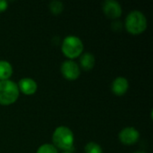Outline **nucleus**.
Masks as SVG:
<instances>
[{
	"mask_svg": "<svg viewBox=\"0 0 153 153\" xmlns=\"http://www.w3.org/2000/svg\"><path fill=\"white\" fill-rule=\"evenodd\" d=\"M19 97L18 85L10 81H0V104L11 105L14 103Z\"/></svg>",
	"mask_w": 153,
	"mask_h": 153,
	"instance_id": "nucleus-3",
	"label": "nucleus"
},
{
	"mask_svg": "<svg viewBox=\"0 0 153 153\" xmlns=\"http://www.w3.org/2000/svg\"><path fill=\"white\" fill-rule=\"evenodd\" d=\"M13 74V68L10 63L0 60V81L8 80Z\"/></svg>",
	"mask_w": 153,
	"mask_h": 153,
	"instance_id": "nucleus-11",
	"label": "nucleus"
},
{
	"mask_svg": "<svg viewBox=\"0 0 153 153\" xmlns=\"http://www.w3.org/2000/svg\"><path fill=\"white\" fill-rule=\"evenodd\" d=\"M128 81L125 77H117L112 83V91L117 96L124 95L128 90Z\"/></svg>",
	"mask_w": 153,
	"mask_h": 153,
	"instance_id": "nucleus-9",
	"label": "nucleus"
},
{
	"mask_svg": "<svg viewBox=\"0 0 153 153\" xmlns=\"http://www.w3.org/2000/svg\"><path fill=\"white\" fill-rule=\"evenodd\" d=\"M61 72L64 77L70 81L76 80L80 76V74H81L79 65L75 62L71 61V60H68L63 63V65H61Z\"/></svg>",
	"mask_w": 153,
	"mask_h": 153,
	"instance_id": "nucleus-5",
	"label": "nucleus"
},
{
	"mask_svg": "<svg viewBox=\"0 0 153 153\" xmlns=\"http://www.w3.org/2000/svg\"><path fill=\"white\" fill-rule=\"evenodd\" d=\"M62 153H73V152H64Z\"/></svg>",
	"mask_w": 153,
	"mask_h": 153,
	"instance_id": "nucleus-17",
	"label": "nucleus"
},
{
	"mask_svg": "<svg viewBox=\"0 0 153 153\" xmlns=\"http://www.w3.org/2000/svg\"><path fill=\"white\" fill-rule=\"evenodd\" d=\"M102 9L105 14L112 19L118 18L122 14L121 5L115 0H106L102 4Z\"/></svg>",
	"mask_w": 153,
	"mask_h": 153,
	"instance_id": "nucleus-7",
	"label": "nucleus"
},
{
	"mask_svg": "<svg viewBox=\"0 0 153 153\" xmlns=\"http://www.w3.org/2000/svg\"><path fill=\"white\" fill-rule=\"evenodd\" d=\"M49 8H50L51 13L56 15V14H59L63 11L64 5H63V3L60 1H52L49 4Z\"/></svg>",
	"mask_w": 153,
	"mask_h": 153,
	"instance_id": "nucleus-13",
	"label": "nucleus"
},
{
	"mask_svg": "<svg viewBox=\"0 0 153 153\" xmlns=\"http://www.w3.org/2000/svg\"><path fill=\"white\" fill-rule=\"evenodd\" d=\"M81 66L85 71H90L93 68L95 65V57L91 53H85L82 56L80 59Z\"/></svg>",
	"mask_w": 153,
	"mask_h": 153,
	"instance_id": "nucleus-10",
	"label": "nucleus"
},
{
	"mask_svg": "<svg viewBox=\"0 0 153 153\" xmlns=\"http://www.w3.org/2000/svg\"><path fill=\"white\" fill-rule=\"evenodd\" d=\"M134 153H147V152H134Z\"/></svg>",
	"mask_w": 153,
	"mask_h": 153,
	"instance_id": "nucleus-16",
	"label": "nucleus"
},
{
	"mask_svg": "<svg viewBox=\"0 0 153 153\" xmlns=\"http://www.w3.org/2000/svg\"><path fill=\"white\" fill-rule=\"evenodd\" d=\"M7 8V2L4 0H0V13L4 12Z\"/></svg>",
	"mask_w": 153,
	"mask_h": 153,
	"instance_id": "nucleus-15",
	"label": "nucleus"
},
{
	"mask_svg": "<svg viewBox=\"0 0 153 153\" xmlns=\"http://www.w3.org/2000/svg\"><path fill=\"white\" fill-rule=\"evenodd\" d=\"M83 50L82 41L76 36L66 37L62 43V51L68 58H75L79 56Z\"/></svg>",
	"mask_w": 153,
	"mask_h": 153,
	"instance_id": "nucleus-4",
	"label": "nucleus"
},
{
	"mask_svg": "<svg viewBox=\"0 0 153 153\" xmlns=\"http://www.w3.org/2000/svg\"><path fill=\"white\" fill-rule=\"evenodd\" d=\"M18 88L21 91L26 95H32L37 91V83L31 78H22L18 83Z\"/></svg>",
	"mask_w": 153,
	"mask_h": 153,
	"instance_id": "nucleus-8",
	"label": "nucleus"
},
{
	"mask_svg": "<svg viewBox=\"0 0 153 153\" xmlns=\"http://www.w3.org/2000/svg\"><path fill=\"white\" fill-rule=\"evenodd\" d=\"M85 153H103L101 147L96 143H89L85 146Z\"/></svg>",
	"mask_w": 153,
	"mask_h": 153,
	"instance_id": "nucleus-12",
	"label": "nucleus"
},
{
	"mask_svg": "<svg viewBox=\"0 0 153 153\" xmlns=\"http://www.w3.org/2000/svg\"><path fill=\"white\" fill-rule=\"evenodd\" d=\"M37 153H57V150L52 144H43L38 149Z\"/></svg>",
	"mask_w": 153,
	"mask_h": 153,
	"instance_id": "nucleus-14",
	"label": "nucleus"
},
{
	"mask_svg": "<svg viewBox=\"0 0 153 153\" xmlns=\"http://www.w3.org/2000/svg\"><path fill=\"white\" fill-rule=\"evenodd\" d=\"M140 137L139 132L134 127H126L119 134V140L126 145H132L138 142Z\"/></svg>",
	"mask_w": 153,
	"mask_h": 153,
	"instance_id": "nucleus-6",
	"label": "nucleus"
},
{
	"mask_svg": "<svg viewBox=\"0 0 153 153\" xmlns=\"http://www.w3.org/2000/svg\"><path fill=\"white\" fill-rule=\"evenodd\" d=\"M52 140L54 144L59 148L64 150L65 152H73L74 150V134L73 132L66 126H59L57 127L52 136Z\"/></svg>",
	"mask_w": 153,
	"mask_h": 153,
	"instance_id": "nucleus-1",
	"label": "nucleus"
},
{
	"mask_svg": "<svg viewBox=\"0 0 153 153\" xmlns=\"http://www.w3.org/2000/svg\"><path fill=\"white\" fill-rule=\"evenodd\" d=\"M126 28L134 35L140 34L147 28V19L142 12L133 11L126 17Z\"/></svg>",
	"mask_w": 153,
	"mask_h": 153,
	"instance_id": "nucleus-2",
	"label": "nucleus"
}]
</instances>
